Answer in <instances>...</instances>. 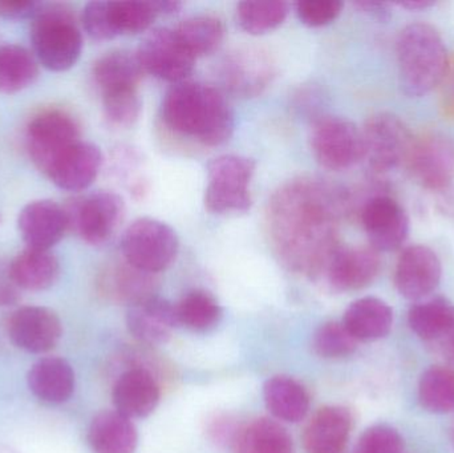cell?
<instances>
[{"mask_svg": "<svg viewBox=\"0 0 454 453\" xmlns=\"http://www.w3.org/2000/svg\"><path fill=\"white\" fill-rule=\"evenodd\" d=\"M180 249L177 234L168 223L138 218L122 234V257L130 265L157 274L172 265Z\"/></svg>", "mask_w": 454, "mask_h": 453, "instance_id": "8992f818", "label": "cell"}, {"mask_svg": "<svg viewBox=\"0 0 454 453\" xmlns=\"http://www.w3.org/2000/svg\"><path fill=\"white\" fill-rule=\"evenodd\" d=\"M29 37L35 58L50 71H68L82 55V31L74 11L64 3H40Z\"/></svg>", "mask_w": 454, "mask_h": 453, "instance_id": "277c9868", "label": "cell"}, {"mask_svg": "<svg viewBox=\"0 0 454 453\" xmlns=\"http://www.w3.org/2000/svg\"><path fill=\"white\" fill-rule=\"evenodd\" d=\"M127 324L136 340L154 346L168 342L180 324L176 305L159 295H152L129 306Z\"/></svg>", "mask_w": 454, "mask_h": 453, "instance_id": "ffe728a7", "label": "cell"}, {"mask_svg": "<svg viewBox=\"0 0 454 453\" xmlns=\"http://www.w3.org/2000/svg\"><path fill=\"white\" fill-rule=\"evenodd\" d=\"M253 159L226 154L212 160L207 165V186L205 207L215 215H238L250 210V184L255 173Z\"/></svg>", "mask_w": 454, "mask_h": 453, "instance_id": "5b68a950", "label": "cell"}, {"mask_svg": "<svg viewBox=\"0 0 454 453\" xmlns=\"http://www.w3.org/2000/svg\"><path fill=\"white\" fill-rule=\"evenodd\" d=\"M39 2H0V16L8 20H21V19H32L39 8Z\"/></svg>", "mask_w": 454, "mask_h": 453, "instance_id": "f6af8a7d", "label": "cell"}, {"mask_svg": "<svg viewBox=\"0 0 454 453\" xmlns=\"http://www.w3.org/2000/svg\"><path fill=\"white\" fill-rule=\"evenodd\" d=\"M103 161L98 145L80 140L56 160L45 176L63 191H82L98 178Z\"/></svg>", "mask_w": 454, "mask_h": 453, "instance_id": "d6986e66", "label": "cell"}, {"mask_svg": "<svg viewBox=\"0 0 454 453\" xmlns=\"http://www.w3.org/2000/svg\"><path fill=\"white\" fill-rule=\"evenodd\" d=\"M440 112L445 119L454 121V56L450 58L447 72L440 84Z\"/></svg>", "mask_w": 454, "mask_h": 453, "instance_id": "7bdbcfd3", "label": "cell"}, {"mask_svg": "<svg viewBox=\"0 0 454 453\" xmlns=\"http://www.w3.org/2000/svg\"><path fill=\"white\" fill-rule=\"evenodd\" d=\"M442 342L445 356H447L448 361H450L454 367V326L453 329L448 332L447 337L442 338Z\"/></svg>", "mask_w": 454, "mask_h": 453, "instance_id": "681fc988", "label": "cell"}, {"mask_svg": "<svg viewBox=\"0 0 454 453\" xmlns=\"http://www.w3.org/2000/svg\"><path fill=\"white\" fill-rule=\"evenodd\" d=\"M178 324H184L194 332H207L220 322L223 310L217 300L204 290H193L188 293L176 305Z\"/></svg>", "mask_w": 454, "mask_h": 453, "instance_id": "e575fe53", "label": "cell"}, {"mask_svg": "<svg viewBox=\"0 0 454 453\" xmlns=\"http://www.w3.org/2000/svg\"><path fill=\"white\" fill-rule=\"evenodd\" d=\"M421 406L432 414H447L454 410V369L434 366L427 370L419 383Z\"/></svg>", "mask_w": 454, "mask_h": 453, "instance_id": "836d02e7", "label": "cell"}, {"mask_svg": "<svg viewBox=\"0 0 454 453\" xmlns=\"http://www.w3.org/2000/svg\"><path fill=\"white\" fill-rule=\"evenodd\" d=\"M312 345L317 355L323 358H343L351 355L356 350L357 340L352 337L343 324L328 322L315 332Z\"/></svg>", "mask_w": 454, "mask_h": 453, "instance_id": "f35d334b", "label": "cell"}, {"mask_svg": "<svg viewBox=\"0 0 454 453\" xmlns=\"http://www.w3.org/2000/svg\"><path fill=\"white\" fill-rule=\"evenodd\" d=\"M11 274L20 290L50 289L60 274V262L51 250L26 247L10 262Z\"/></svg>", "mask_w": 454, "mask_h": 453, "instance_id": "4316f807", "label": "cell"}, {"mask_svg": "<svg viewBox=\"0 0 454 453\" xmlns=\"http://www.w3.org/2000/svg\"><path fill=\"white\" fill-rule=\"evenodd\" d=\"M154 10H156L157 16L159 15H172V13L178 12L183 8V3L177 0H156L152 2Z\"/></svg>", "mask_w": 454, "mask_h": 453, "instance_id": "c3c4849f", "label": "cell"}, {"mask_svg": "<svg viewBox=\"0 0 454 453\" xmlns=\"http://www.w3.org/2000/svg\"><path fill=\"white\" fill-rule=\"evenodd\" d=\"M82 26L93 40L104 42L119 36L114 27L112 2H90L82 11Z\"/></svg>", "mask_w": 454, "mask_h": 453, "instance_id": "ab89813d", "label": "cell"}, {"mask_svg": "<svg viewBox=\"0 0 454 453\" xmlns=\"http://www.w3.org/2000/svg\"><path fill=\"white\" fill-rule=\"evenodd\" d=\"M371 246L380 252L400 249L410 234V218L404 207L386 194L371 197L360 212Z\"/></svg>", "mask_w": 454, "mask_h": 453, "instance_id": "4fadbf2b", "label": "cell"}, {"mask_svg": "<svg viewBox=\"0 0 454 453\" xmlns=\"http://www.w3.org/2000/svg\"><path fill=\"white\" fill-rule=\"evenodd\" d=\"M364 159L376 172H388L407 162L413 136L396 114H373L362 129Z\"/></svg>", "mask_w": 454, "mask_h": 453, "instance_id": "ba28073f", "label": "cell"}, {"mask_svg": "<svg viewBox=\"0 0 454 453\" xmlns=\"http://www.w3.org/2000/svg\"><path fill=\"white\" fill-rule=\"evenodd\" d=\"M403 438L391 426L379 425L368 428L357 441L355 453H402Z\"/></svg>", "mask_w": 454, "mask_h": 453, "instance_id": "60d3db41", "label": "cell"}, {"mask_svg": "<svg viewBox=\"0 0 454 453\" xmlns=\"http://www.w3.org/2000/svg\"><path fill=\"white\" fill-rule=\"evenodd\" d=\"M343 324L357 342H372L389 334L394 311L379 298H362L347 309Z\"/></svg>", "mask_w": 454, "mask_h": 453, "instance_id": "484cf974", "label": "cell"}, {"mask_svg": "<svg viewBox=\"0 0 454 453\" xmlns=\"http://www.w3.org/2000/svg\"><path fill=\"white\" fill-rule=\"evenodd\" d=\"M442 277L439 255L426 245H412L397 260L395 286L407 300L423 301L437 289Z\"/></svg>", "mask_w": 454, "mask_h": 453, "instance_id": "5bb4252c", "label": "cell"}, {"mask_svg": "<svg viewBox=\"0 0 454 453\" xmlns=\"http://www.w3.org/2000/svg\"><path fill=\"white\" fill-rule=\"evenodd\" d=\"M343 2L339 0H303L296 4V13L301 23L309 27H325L340 15Z\"/></svg>", "mask_w": 454, "mask_h": 453, "instance_id": "b9f144b4", "label": "cell"}, {"mask_svg": "<svg viewBox=\"0 0 454 453\" xmlns=\"http://www.w3.org/2000/svg\"><path fill=\"white\" fill-rule=\"evenodd\" d=\"M156 286L154 274L145 273L125 260L111 265L101 277V289L106 297L128 306L156 295Z\"/></svg>", "mask_w": 454, "mask_h": 453, "instance_id": "cb8c5ba5", "label": "cell"}, {"mask_svg": "<svg viewBox=\"0 0 454 453\" xmlns=\"http://www.w3.org/2000/svg\"><path fill=\"white\" fill-rule=\"evenodd\" d=\"M103 96L104 116L109 124L119 128H129L140 119L143 103L137 88L111 90Z\"/></svg>", "mask_w": 454, "mask_h": 453, "instance_id": "8d00e7d4", "label": "cell"}, {"mask_svg": "<svg viewBox=\"0 0 454 453\" xmlns=\"http://www.w3.org/2000/svg\"><path fill=\"white\" fill-rule=\"evenodd\" d=\"M309 141L315 159L325 169L340 172L364 159L362 129L344 117L317 120Z\"/></svg>", "mask_w": 454, "mask_h": 453, "instance_id": "9c48e42d", "label": "cell"}, {"mask_svg": "<svg viewBox=\"0 0 454 453\" xmlns=\"http://www.w3.org/2000/svg\"><path fill=\"white\" fill-rule=\"evenodd\" d=\"M396 53L400 79L408 95L421 98L440 87L450 56L434 26L412 23L404 27L397 37Z\"/></svg>", "mask_w": 454, "mask_h": 453, "instance_id": "3957f363", "label": "cell"}, {"mask_svg": "<svg viewBox=\"0 0 454 453\" xmlns=\"http://www.w3.org/2000/svg\"><path fill=\"white\" fill-rule=\"evenodd\" d=\"M355 7L359 8L362 12L367 13L376 20H388L391 18V7L383 2H370V0H360L354 3Z\"/></svg>", "mask_w": 454, "mask_h": 453, "instance_id": "bcb514c9", "label": "cell"}, {"mask_svg": "<svg viewBox=\"0 0 454 453\" xmlns=\"http://www.w3.org/2000/svg\"><path fill=\"white\" fill-rule=\"evenodd\" d=\"M408 324L421 340L428 342L442 340L453 329L454 306L442 297L420 301L411 308Z\"/></svg>", "mask_w": 454, "mask_h": 453, "instance_id": "1f68e13d", "label": "cell"}, {"mask_svg": "<svg viewBox=\"0 0 454 453\" xmlns=\"http://www.w3.org/2000/svg\"><path fill=\"white\" fill-rule=\"evenodd\" d=\"M64 209L69 230L87 244L98 246L116 233L124 218L125 205L119 194L103 191L69 199Z\"/></svg>", "mask_w": 454, "mask_h": 453, "instance_id": "52a82bcc", "label": "cell"}, {"mask_svg": "<svg viewBox=\"0 0 454 453\" xmlns=\"http://www.w3.org/2000/svg\"><path fill=\"white\" fill-rule=\"evenodd\" d=\"M0 221H2V218H0Z\"/></svg>", "mask_w": 454, "mask_h": 453, "instance_id": "816d5d0a", "label": "cell"}, {"mask_svg": "<svg viewBox=\"0 0 454 453\" xmlns=\"http://www.w3.org/2000/svg\"><path fill=\"white\" fill-rule=\"evenodd\" d=\"M136 53L144 71L175 84L186 82L196 66V58L186 50L175 29L149 32Z\"/></svg>", "mask_w": 454, "mask_h": 453, "instance_id": "7c38bea8", "label": "cell"}, {"mask_svg": "<svg viewBox=\"0 0 454 453\" xmlns=\"http://www.w3.org/2000/svg\"><path fill=\"white\" fill-rule=\"evenodd\" d=\"M112 13L119 36L146 31L157 18L152 2H112Z\"/></svg>", "mask_w": 454, "mask_h": 453, "instance_id": "74e56055", "label": "cell"}, {"mask_svg": "<svg viewBox=\"0 0 454 453\" xmlns=\"http://www.w3.org/2000/svg\"><path fill=\"white\" fill-rule=\"evenodd\" d=\"M79 141L76 120L59 109L40 112L27 127V151L35 167L44 175L67 149Z\"/></svg>", "mask_w": 454, "mask_h": 453, "instance_id": "30bf717a", "label": "cell"}, {"mask_svg": "<svg viewBox=\"0 0 454 453\" xmlns=\"http://www.w3.org/2000/svg\"><path fill=\"white\" fill-rule=\"evenodd\" d=\"M137 441L132 420L117 411L96 415L88 431V441L95 453H133Z\"/></svg>", "mask_w": 454, "mask_h": 453, "instance_id": "d4e9b609", "label": "cell"}, {"mask_svg": "<svg viewBox=\"0 0 454 453\" xmlns=\"http://www.w3.org/2000/svg\"><path fill=\"white\" fill-rule=\"evenodd\" d=\"M162 120L173 132L207 146L227 143L235 128L234 111L223 90L188 80L168 90Z\"/></svg>", "mask_w": 454, "mask_h": 453, "instance_id": "7a4b0ae2", "label": "cell"}, {"mask_svg": "<svg viewBox=\"0 0 454 453\" xmlns=\"http://www.w3.org/2000/svg\"><path fill=\"white\" fill-rule=\"evenodd\" d=\"M27 380L32 394L45 403H64L74 391V369L68 362L56 356L35 363Z\"/></svg>", "mask_w": 454, "mask_h": 453, "instance_id": "603a6c76", "label": "cell"}, {"mask_svg": "<svg viewBox=\"0 0 454 453\" xmlns=\"http://www.w3.org/2000/svg\"><path fill=\"white\" fill-rule=\"evenodd\" d=\"M348 196L317 178H298L272 196L267 210L270 239L279 260L294 273H325L339 244V223Z\"/></svg>", "mask_w": 454, "mask_h": 453, "instance_id": "6da1fadb", "label": "cell"}, {"mask_svg": "<svg viewBox=\"0 0 454 453\" xmlns=\"http://www.w3.org/2000/svg\"><path fill=\"white\" fill-rule=\"evenodd\" d=\"M175 31L196 59L217 51L225 37L223 21L212 15L191 16L181 21Z\"/></svg>", "mask_w": 454, "mask_h": 453, "instance_id": "d6a6232c", "label": "cell"}, {"mask_svg": "<svg viewBox=\"0 0 454 453\" xmlns=\"http://www.w3.org/2000/svg\"><path fill=\"white\" fill-rule=\"evenodd\" d=\"M234 453H294L290 433L274 420H254L235 433Z\"/></svg>", "mask_w": 454, "mask_h": 453, "instance_id": "f546056e", "label": "cell"}, {"mask_svg": "<svg viewBox=\"0 0 454 453\" xmlns=\"http://www.w3.org/2000/svg\"><path fill=\"white\" fill-rule=\"evenodd\" d=\"M161 388L154 375L143 367L128 370L117 379L114 388L116 411L124 417L145 418L156 410Z\"/></svg>", "mask_w": 454, "mask_h": 453, "instance_id": "44dd1931", "label": "cell"}, {"mask_svg": "<svg viewBox=\"0 0 454 453\" xmlns=\"http://www.w3.org/2000/svg\"><path fill=\"white\" fill-rule=\"evenodd\" d=\"M381 261L372 246H339L328 263L331 286L338 292H357L370 286L380 273Z\"/></svg>", "mask_w": 454, "mask_h": 453, "instance_id": "ac0fdd59", "label": "cell"}, {"mask_svg": "<svg viewBox=\"0 0 454 453\" xmlns=\"http://www.w3.org/2000/svg\"><path fill=\"white\" fill-rule=\"evenodd\" d=\"M400 7L408 8V10H426V8L434 5V2L428 0H418V2H403L399 3Z\"/></svg>", "mask_w": 454, "mask_h": 453, "instance_id": "f907efd6", "label": "cell"}, {"mask_svg": "<svg viewBox=\"0 0 454 453\" xmlns=\"http://www.w3.org/2000/svg\"><path fill=\"white\" fill-rule=\"evenodd\" d=\"M274 76V61L261 50L237 51L221 63L220 79L223 88L239 98L261 95Z\"/></svg>", "mask_w": 454, "mask_h": 453, "instance_id": "9a60e30c", "label": "cell"}, {"mask_svg": "<svg viewBox=\"0 0 454 453\" xmlns=\"http://www.w3.org/2000/svg\"><path fill=\"white\" fill-rule=\"evenodd\" d=\"M18 229L29 249L51 250L69 230L66 209L51 199L29 202L19 213Z\"/></svg>", "mask_w": 454, "mask_h": 453, "instance_id": "e0dca14e", "label": "cell"}, {"mask_svg": "<svg viewBox=\"0 0 454 453\" xmlns=\"http://www.w3.org/2000/svg\"><path fill=\"white\" fill-rule=\"evenodd\" d=\"M144 71L137 53L112 51L101 56L93 66V77L101 93L124 88H137Z\"/></svg>", "mask_w": 454, "mask_h": 453, "instance_id": "83f0119b", "label": "cell"}, {"mask_svg": "<svg viewBox=\"0 0 454 453\" xmlns=\"http://www.w3.org/2000/svg\"><path fill=\"white\" fill-rule=\"evenodd\" d=\"M405 164L413 180L428 191H440L453 185V138L440 132L413 137Z\"/></svg>", "mask_w": 454, "mask_h": 453, "instance_id": "8fae6325", "label": "cell"}, {"mask_svg": "<svg viewBox=\"0 0 454 453\" xmlns=\"http://www.w3.org/2000/svg\"><path fill=\"white\" fill-rule=\"evenodd\" d=\"M263 395L269 411L283 422H301L309 412V398L306 388L291 378L274 377L267 380Z\"/></svg>", "mask_w": 454, "mask_h": 453, "instance_id": "f1b7e54d", "label": "cell"}, {"mask_svg": "<svg viewBox=\"0 0 454 453\" xmlns=\"http://www.w3.org/2000/svg\"><path fill=\"white\" fill-rule=\"evenodd\" d=\"M7 334L16 348L27 353H47L60 340L61 322L50 309L26 306L11 314Z\"/></svg>", "mask_w": 454, "mask_h": 453, "instance_id": "2e32d148", "label": "cell"}, {"mask_svg": "<svg viewBox=\"0 0 454 453\" xmlns=\"http://www.w3.org/2000/svg\"><path fill=\"white\" fill-rule=\"evenodd\" d=\"M20 298V287L11 274L10 262L0 260V308L12 306Z\"/></svg>", "mask_w": 454, "mask_h": 453, "instance_id": "ee69618b", "label": "cell"}, {"mask_svg": "<svg viewBox=\"0 0 454 453\" xmlns=\"http://www.w3.org/2000/svg\"><path fill=\"white\" fill-rule=\"evenodd\" d=\"M437 209L447 217H454V185L437 191Z\"/></svg>", "mask_w": 454, "mask_h": 453, "instance_id": "7dc6e473", "label": "cell"}, {"mask_svg": "<svg viewBox=\"0 0 454 453\" xmlns=\"http://www.w3.org/2000/svg\"><path fill=\"white\" fill-rule=\"evenodd\" d=\"M352 430V417L344 407H325L304 431L307 453H343Z\"/></svg>", "mask_w": 454, "mask_h": 453, "instance_id": "7402d4cb", "label": "cell"}, {"mask_svg": "<svg viewBox=\"0 0 454 453\" xmlns=\"http://www.w3.org/2000/svg\"><path fill=\"white\" fill-rule=\"evenodd\" d=\"M290 5L286 2H242L238 4L240 28L250 35H263L278 28L287 18Z\"/></svg>", "mask_w": 454, "mask_h": 453, "instance_id": "d590c367", "label": "cell"}, {"mask_svg": "<svg viewBox=\"0 0 454 453\" xmlns=\"http://www.w3.org/2000/svg\"><path fill=\"white\" fill-rule=\"evenodd\" d=\"M39 77V61L23 45H0V93L13 95L31 87Z\"/></svg>", "mask_w": 454, "mask_h": 453, "instance_id": "4dcf8cb0", "label": "cell"}]
</instances>
